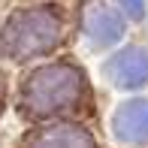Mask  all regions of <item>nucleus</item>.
Here are the masks:
<instances>
[{
  "label": "nucleus",
  "instance_id": "39448f33",
  "mask_svg": "<svg viewBox=\"0 0 148 148\" xmlns=\"http://www.w3.org/2000/svg\"><path fill=\"white\" fill-rule=\"evenodd\" d=\"M85 36L91 39L97 49H106V45H115L121 39V33H124V21H121V15L112 6L106 3H91L88 9H85Z\"/></svg>",
  "mask_w": 148,
  "mask_h": 148
},
{
  "label": "nucleus",
  "instance_id": "f03ea898",
  "mask_svg": "<svg viewBox=\"0 0 148 148\" xmlns=\"http://www.w3.org/2000/svg\"><path fill=\"white\" fill-rule=\"evenodd\" d=\"M82 94V76L76 66H45L36 70L21 88V103L33 115H51L73 106Z\"/></svg>",
  "mask_w": 148,
  "mask_h": 148
},
{
  "label": "nucleus",
  "instance_id": "20e7f679",
  "mask_svg": "<svg viewBox=\"0 0 148 148\" xmlns=\"http://www.w3.org/2000/svg\"><path fill=\"white\" fill-rule=\"evenodd\" d=\"M112 133L118 142L136 145L148 139V100H127L112 115Z\"/></svg>",
  "mask_w": 148,
  "mask_h": 148
},
{
  "label": "nucleus",
  "instance_id": "f257e3e1",
  "mask_svg": "<svg viewBox=\"0 0 148 148\" xmlns=\"http://www.w3.org/2000/svg\"><path fill=\"white\" fill-rule=\"evenodd\" d=\"M58 36H60L58 15L45 6H30V9L15 12L6 21V27L0 30V49H3V55L24 60L49 51L58 42Z\"/></svg>",
  "mask_w": 148,
  "mask_h": 148
},
{
  "label": "nucleus",
  "instance_id": "7ed1b4c3",
  "mask_svg": "<svg viewBox=\"0 0 148 148\" xmlns=\"http://www.w3.org/2000/svg\"><path fill=\"white\" fill-rule=\"evenodd\" d=\"M106 76L115 88L124 91L142 88V85H148V55L139 45H127L106 64Z\"/></svg>",
  "mask_w": 148,
  "mask_h": 148
},
{
  "label": "nucleus",
  "instance_id": "423d86ee",
  "mask_svg": "<svg viewBox=\"0 0 148 148\" xmlns=\"http://www.w3.org/2000/svg\"><path fill=\"white\" fill-rule=\"evenodd\" d=\"M30 148H94V142L76 124H55L39 133Z\"/></svg>",
  "mask_w": 148,
  "mask_h": 148
},
{
  "label": "nucleus",
  "instance_id": "0eeeda50",
  "mask_svg": "<svg viewBox=\"0 0 148 148\" xmlns=\"http://www.w3.org/2000/svg\"><path fill=\"white\" fill-rule=\"evenodd\" d=\"M118 3L124 6V12L130 18H142L145 15V3H142V0H118Z\"/></svg>",
  "mask_w": 148,
  "mask_h": 148
}]
</instances>
